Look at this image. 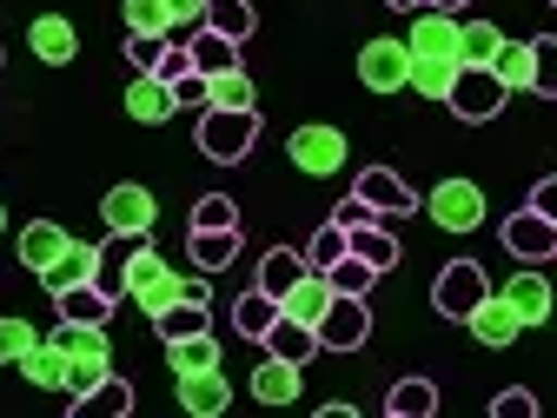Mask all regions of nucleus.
Here are the masks:
<instances>
[{
	"label": "nucleus",
	"instance_id": "f257e3e1",
	"mask_svg": "<svg viewBox=\"0 0 557 418\" xmlns=\"http://www.w3.org/2000/svg\"><path fill=\"white\" fill-rule=\"evenodd\" d=\"M180 293H186V272H173L147 239L133 246V266H126V299L147 312V319H160L166 306H180Z\"/></svg>",
	"mask_w": 557,
	"mask_h": 418
},
{
	"label": "nucleus",
	"instance_id": "f03ea898",
	"mask_svg": "<svg viewBox=\"0 0 557 418\" xmlns=\"http://www.w3.org/2000/svg\"><path fill=\"white\" fill-rule=\"evenodd\" d=\"M259 147V113H233V107H206L199 113V153L213 167H239L246 153Z\"/></svg>",
	"mask_w": 557,
	"mask_h": 418
},
{
	"label": "nucleus",
	"instance_id": "7ed1b4c3",
	"mask_svg": "<svg viewBox=\"0 0 557 418\" xmlns=\"http://www.w3.org/2000/svg\"><path fill=\"white\" fill-rule=\"evenodd\" d=\"M505 81L492 74V66H458V81H451V94H445V107L458 113V120H471V126H484V120H498L505 113Z\"/></svg>",
	"mask_w": 557,
	"mask_h": 418
},
{
	"label": "nucleus",
	"instance_id": "20e7f679",
	"mask_svg": "<svg viewBox=\"0 0 557 418\" xmlns=\"http://www.w3.org/2000/svg\"><path fill=\"white\" fill-rule=\"evenodd\" d=\"M312 332H319V353H359L372 339V312H366L359 293H332V306H325V319Z\"/></svg>",
	"mask_w": 557,
	"mask_h": 418
},
{
	"label": "nucleus",
	"instance_id": "39448f33",
	"mask_svg": "<svg viewBox=\"0 0 557 418\" xmlns=\"http://www.w3.org/2000/svg\"><path fill=\"white\" fill-rule=\"evenodd\" d=\"M425 213H432L445 233H478V226H484V186H478V180H438L432 199H425Z\"/></svg>",
	"mask_w": 557,
	"mask_h": 418
},
{
	"label": "nucleus",
	"instance_id": "423d86ee",
	"mask_svg": "<svg viewBox=\"0 0 557 418\" xmlns=\"http://www.w3.org/2000/svg\"><path fill=\"white\" fill-rule=\"evenodd\" d=\"M286 160H293L306 180H332V173L345 167V133H338V126H299V133L286 139Z\"/></svg>",
	"mask_w": 557,
	"mask_h": 418
},
{
	"label": "nucleus",
	"instance_id": "0eeeda50",
	"mask_svg": "<svg viewBox=\"0 0 557 418\" xmlns=\"http://www.w3.org/2000/svg\"><path fill=\"white\" fill-rule=\"evenodd\" d=\"M484 293H492V286H484V266H478V259H451V266L438 272V286H432V306H438L445 319H458V325H465V319L478 312V299H484Z\"/></svg>",
	"mask_w": 557,
	"mask_h": 418
},
{
	"label": "nucleus",
	"instance_id": "6e6552de",
	"mask_svg": "<svg viewBox=\"0 0 557 418\" xmlns=\"http://www.w3.org/2000/svg\"><path fill=\"white\" fill-rule=\"evenodd\" d=\"M498 239H505V253H511L518 266H544V259H557V226H550L544 213H531V206H518V213L498 226Z\"/></svg>",
	"mask_w": 557,
	"mask_h": 418
},
{
	"label": "nucleus",
	"instance_id": "1a4fd4ad",
	"mask_svg": "<svg viewBox=\"0 0 557 418\" xmlns=\"http://www.w3.org/2000/svg\"><path fill=\"white\" fill-rule=\"evenodd\" d=\"M100 220H107V233H153V220H160V199L139 186V180H120L107 199H100Z\"/></svg>",
	"mask_w": 557,
	"mask_h": 418
},
{
	"label": "nucleus",
	"instance_id": "9d476101",
	"mask_svg": "<svg viewBox=\"0 0 557 418\" xmlns=\"http://www.w3.org/2000/svg\"><path fill=\"white\" fill-rule=\"evenodd\" d=\"M359 81H366L372 94H405V81H411V47H405V40H366Z\"/></svg>",
	"mask_w": 557,
	"mask_h": 418
},
{
	"label": "nucleus",
	"instance_id": "9b49d317",
	"mask_svg": "<svg viewBox=\"0 0 557 418\" xmlns=\"http://www.w3.org/2000/svg\"><path fill=\"white\" fill-rule=\"evenodd\" d=\"M47 339H53L60 353H66V366H94V372H113V339H107V325H74V319H60Z\"/></svg>",
	"mask_w": 557,
	"mask_h": 418
},
{
	"label": "nucleus",
	"instance_id": "f8f14e48",
	"mask_svg": "<svg viewBox=\"0 0 557 418\" xmlns=\"http://www.w3.org/2000/svg\"><path fill=\"white\" fill-rule=\"evenodd\" d=\"M458 14H438V8H425L411 21V34H405V47L418 53V60H458Z\"/></svg>",
	"mask_w": 557,
	"mask_h": 418
},
{
	"label": "nucleus",
	"instance_id": "ddd939ff",
	"mask_svg": "<svg viewBox=\"0 0 557 418\" xmlns=\"http://www.w3.org/2000/svg\"><path fill=\"white\" fill-rule=\"evenodd\" d=\"M352 193H359V199L372 206L379 220H398V213H411V206H418V193H411V186H405V180H398L392 167H366Z\"/></svg>",
	"mask_w": 557,
	"mask_h": 418
},
{
	"label": "nucleus",
	"instance_id": "4468645a",
	"mask_svg": "<svg viewBox=\"0 0 557 418\" xmlns=\"http://www.w3.org/2000/svg\"><path fill=\"white\" fill-rule=\"evenodd\" d=\"M180 405L193 411V418H220L226 405H233V379L213 366V372H186L180 379Z\"/></svg>",
	"mask_w": 557,
	"mask_h": 418
},
{
	"label": "nucleus",
	"instance_id": "2eb2a0df",
	"mask_svg": "<svg viewBox=\"0 0 557 418\" xmlns=\"http://www.w3.org/2000/svg\"><path fill=\"white\" fill-rule=\"evenodd\" d=\"M27 47H34V60L66 66V60L81 53V34H74V21H66V14H40V21L27 27Z\"/></svg>",
	"mask_w": 557,
	"mask_h": 418
},
{
	"label": "nucleus",
	"instance_id": "dca6fc26",
	"mask_svg": "<svg viewBox=\"0 0 557 418\" xmlns=\"http://www.w3.org/2000/svg\"><path fill=\"white\" fill-rule=\"evenodd\" d=\"M259 345H265L272 359H286V366H312V353H319V332H312L306 319H286V312H278V319H272V332H265Z\"/></svg>",
	"mask_w": 557,
	"mask_h": 418
},
{
	"label": "nucleus",
	"instance_id": "f3484780",
	"mask_svg": "<svg viewBox=\"0 0 557 418\" xmlns=\"http://www.w3.org/2000/svg\"><path fill=\"white\" fill-rule=\"evenodd\" d=\"M465 325L478 332V345H511V339L524 332V319L511 312V299H505V293H484V299H478V312H471Z\"/></svg>",
	"mask_w": 557,
	"mask_h": 418
},
{
	"label": "nucleus",
	"instance_id": "a211bd4d",
	"mask_svg": "<svg viewBox=\"0 0 557 418\" xmlns=\"http://www.w3.org/2000/svg\"><path fill=\"white\" fill-rule=\"evenodd\" d=\"M126 113H133L139 126H160V120H173L180 107H173V87H166L160 74H133V87H126Z\"/></svg>",
	"mask_w": 557,
	"mask_h": 418
},
{
	"label": "nucleus",
	"instance_id": "6ab92c4d",
	"mask_svg": "<svg viewBox=\"0 0 557 418\" xmlns=\"http://www.w3.org/2000/svg\"><path fill=\"white\" fill-rule=\"evenodd\" d=\"M299 372H306V366H286V359H272V353H265V359L252 366V398H259V405H293L299 385H306Z\"/></svg>",
	"mask_w": 557,
	"mask_h": 418
},
{
	"label": "nucleus",
	"instance_id": "aec40b11",
	"mask_svg": "<svg viewBox=\"0 0 557 418\" xmlns=\"http://www.w3.org/2000/svg\"><path fill=\"white\" fill-rule=\"evenodd\" d=\"M186 53H193V74H226V66H239V40H226V34H213V27H193L186 34Z\"/></svg>",
	"mask_w": 557,
	"mask_h": 418
},
{
	"label": "nucleus",
	"instance_id": "412c9836",
	"mask_svg": "<svg viewBox=\"0 0 557 418\" xmlns=\"http://www.w3.org/2000/svg\"><path fill=\"white\" fill-rule=\"evenodd\" d=\"M505 299H511V312H518L524 325H544V319H550V279H544V272H511V279H505Z\"/></svg>",
	"mask_w": 557,
	"mask_h": 418
},
{
	"label": "nucleus",
	"instance_id": "4be33fe9",
	"mask_svg": "<svg viewBox=\"0 0 557 418\" xmlns=\"http://www.w3.org/2000/svg\"><path fill=\"white\" fill-rule=\"evenodd\" d=\"M325 306H332V279L325 272H299V286L286 293V299H278V312H286V319H306V325H319L325 319Z\"/></svg>",
	"mask_w": 557,
	"mask_h": 418
},
{
	"label": "nucleus",
	"instance_id": "5701e85b",
	"mask_svg": "<svg viewBox=\"0 0 557 418\" xmlns=\"http://www.w3.org/2000/svg\"><path fill=\"white\" fill-rule=\"evenodd\" d=\"M94 266H100V246H94V239H74V246H66V253L40 272V286H47V293H66V286H81V279H94Z\"/></svg>",
	"mask_w": 557,
	"mask_h": 418
},
{
	"label": "nucleus",
	"instance_id": "b1692460",
	"mask_svg": "<svg viewBox=\"0 0 557 418\" xmlns=\"http://www.w3.org/2000/svg\"><path fill=\"white\" fill-rule=\"evenodd\" d=\"M166 366H173V379H186V372H213V366H220V339H213V332L166 339Z\"/></svg>",
	"mask_w": 557,
	"mask_h": 418
},
{
	"label": "nucleus",
	"instance_id": "393cba45",
	"mask_svg": "<svg viewBox=\"0 0 557 418\" xmlns=\"http://www.w3.org/2000/svg\"><path fill=\"white\" fill-rule=\"evenodd\" d=\"M53 306H60V319H74V325H107V319H113V299L94 286V279H81V286L53 293Z\"/></svg>",
	"mask_w": 557,
	"mask_h": 418
},
{
	"label": "nucleus",
	"instance_id": "a878e982",
	"mask_svg": "<svg viewBox=\"0 0 557 418\" xmlns=\"http://www.w3.org/2000/svg\"><path fill=\"white\" fill-rule=\"evenodd\" d=\"M66 246H74V239H66V226H53V220H34V226L21 233V266L40 279V272H47V266H53Z\"/></svg>",
	"mask_w": 557,
	"mask_h": 418
},
{
	"label": "nucleus",
	"instance_id": "bb28decb",
	"mask_svg": "<svg viewBox=\"0 0 557 418\" xmlns=\"http://www.w3.org/2000/svg\"><path fill=\"white\" fill-rule=\"evenodd\" d=\"M186 253H193V266L199 272H226L233 259H239V226H220V233H186Z\"/></svg>",
	"mask_w": 557,
	"mask_h": 418
},
{
	"label": "nucleus",
	"instance_id": "cd10ccee",
	"mask_svg": "<svg viewBox=\"0 0 557 418\" xmlns=\"http://www.w3.org/2000/svg\"><path fill=\"white\" fill-rule=\"evenodd\" d=\"M126 411H133V385H126V379H113V372H107L94 392H81V398H74V418H126Z\"/></svg>",
	"mask_w": 557,
	"mask_h": 418
},
{
	"label": "nucleus",
	"instance_id": "c85d7f7f",
	"mask_svg": "<svg viewBox=\"0 0 557 418\" xmlns=\"http://www.w3.org/2000/svg\"><path fill=\"white\" fill-rule=\"evenodd\" d=\"M345 239H352V253H359L372 272H392V266H398V239H392L385 220H366V226H352Z\"/></svg>",
	"mask_w": 557,
	"mask_h": 418
},
{
	"label": "nucleus",
	"instance_id": "c756f323",
	"mask_svg": "<svg viewBox=\"0 0 557 418\" xmlns=\"http://www.w3.org/2000/svg\"><path fill=\"white\" fill-rule=\"evenodd\" d=\"M21 379H27V385H40V392H66V353H60L53 339H40L34 353L21 359Z\"/></svg>",
	"mask_w": 557,
	"mask_h": 418
},
{
	"label": "nucleus",
	"instance_id": "7c9ffc66",
	"mask_svg": "<svg viewBox=\"0 0 557 418\" xmlns=\"http://www.w3.org/2000/svg\"><path fill=\"white\" fill-rule=\"evenodd\" d=\"M299 272H306V253H293V246H272V253L259 259V286H265L272 299H286V293L299 286Z\"/></svg>",
	"mask_w": 557,
	"mask_h": 418
},
{
	"label": "nucleus",
	"instance_id": "2f4dec72",
	"mask_svg": "<svg viewBox=\"0 0 557 418\" xmlns=\"http://www.w3.org/2000/svg\"><path fill=\"white\" fill-rule=\"evenodd\" d=\"M385 411H392V418H432V411H438V385H432V379H398V385L385 392Z\"/></svg>",
	"mask_w": 557,
	"mask_h": 418
},
{
	"label": "nucleus",
	"instance_id": "473e14b6",
	"mask_svg": "<svg viewBox=\"0 0 557 418\" xmlns=\"http://www.w3.org/2000/svg\"><path fill=\"white\" fill-rule=\"evenodd\" d=\"M498 47H505V34H498L492 21H465V27H458V66H492Z\"/></svg>",
	"mask_w": 557,
	"mask_h": 418
},
{
	"label": "nucleus",
	"instance_id": "72a5a7b5",
	"mask_svg": "<svg viewBox=\"0 0 557 418\" xmlns=\"http://www.w3.org/2000/svg\"><path fill=\"white\" fill-rule=\"evenodd\" d=\"M451 81H458V60H418V53H411V81H405V87H411L418 100H445Z\"/></svg>",
	"mask_w": 557,
	"mask_h": 418
},
{
	"label": "nucleus",
	"instance_id": "f704fd0d",
	"mask_svg": "<svg viewBox=\"0 0 557 418\" xmlns=\"http://www.w3.org/2000/svg\"><path fill=\"white\" fill-rule=\"evenodd\" d=\"M206 107H233V113L259 107V94H252V81H246V66H226V74L206 81Z\"/></svg>",
	"mask_w": 557,
	"mask_h": 418
},
{
	"label": "nucleus",
	"instance_id": "c9c22d12",
	"mask_svg": "<svg viewBox=\"0 0 557 418\" xmlns=\"http://www.w3.org/2000/svg\"><path fill=\"white\" fill-rule=\"evenodd\" d=\"M272 319H278V299H272L265 286L239 293V306H233V325H239L246 339H265V332H272Z\"/></svg>",
	"mask_w": 557,
	"mask_h": 418
},
{
	"label": "nucleus",
	"instance_id": "e433bc0d",
	"mask_svg": "<svg viewBox=\"0 0 557 418\" xmlns=\"http://www.w3.org/2000/svg\"><path fill=\"white\" fill-rule=\"evenodd\" d=\"M199 27H213V34H226V40H246L252 27H259V14L246 8V0H206V21Z\"/></svg>",
	"mask_w": 557,
	"mask_h": 418
},
{
	"label": "nucleus",
	"instance_id": "4c0bfd02",
	"mask_svg": "<svg viewBox=\"0 0 557 418\" xmlns=\"http://www.w3.org/2000/svg\"><path fill=\"white\" fill-rule=\"evenodd\" d=\"M492 74L505 81V94H531V40H505L498 60H492Z\"/></svg>",
	"mask_w": 557,
	"mask_h": 418
},
{
	"label": "nucleus",
	"instance_id": "58836bf2",
	"mask_svg": "<svg viewBox=\"0 0 557 418\" xmlns=\"http://www.w3.org/2000/svg\"><path fill=\"white\" fill-rule=\"evenodd\" d=\"M345 253H352V239H345V226H338V220H325V226L312 233V246H306V266H312V272H332V266H338Z\"/></svg>",
	"mask_w": 557,
	"mask_h": 418
},
{
	"label": "nucleus",
	"instance_id": "ea45409f",
	"mask_svg": "<svg viewBox=\"0 0 557 418\" xmlns=\"http://www.w3.org/2000/svg\"><path fill=\"white\" fill-rule=\"evenodd\" d=\"M531 94H544V100H557V34H544V40H531Z\"/></svg>",
	"mask_w": 557,
	"mask_h": 418
},
{
	"label": "nucleus",
	"instance_id": "a19ab883",
	"mask_svg": "<svg viewBox=\"0 0 557 418\" xmlns=\"http://www.w3.org/2000/svg\"><path fill=\"white\" fill-rule=\"evenodd\" d=\"M325 279H332V293H359V299H366V293H372V279H379V272H372V266H366L359 253H345V259H338V266H332Z\"/></svg>",
	"mask_w": 557,
	"mask_h": 418
},
{
	"label": "nucleus",
	"instance_id": "79ce46f5",
	"mask_svg": "<svg viewBox=\"0 0 557 418\" xmlns=\"http://www.w3.org/2000/svg\"><path fill=\"white\" fill-rule=\"evenodd\" d=\"M34 345H40V332L27 319H0V366H21Z\"/></svg>",
	"mask_w": 557,
	"mask_h": 418
},
{
	"label": "nucleus",
	"instance_id": "37998d69",
	"mask_svg": "<svg viewBox=\"0 0 557 418\" xmlns=\"http://www.w3.org/2000/svg\"><path fill=\"white\" fill-rule=\"evenodd\" d=\"M153 332H160V339H186V332H206V306L180 299V306H166V312L153 319Z\"/></svg>",
	"mask_w": 557,
	"mask_h": 418
},
{
	"label": "nucleus",
	"instance_id": "c03bdc74",
	"mask_svg": "<svg viewBox=\"0 0 557 418\" xmlns=\"http://www.w3.org/2000/svg\"><path fill=\"white\" fill-rule=\"evenodd\" d=\"M193 226H199V233H220V226H239V206H233L226 193H206V199L193 206Z\"/></svg>",
	"mask_w": 557,
	"mask_h": 418
},
{
	"label": "nucleus",
	"instance_id": "a18cd8bd",
	"mask_svg": "<svg viewBox=\"0 0 557 418\" xmlns=\"http://www.w3.org/2000/svg\"><path fill=\"white\" fill-rule=\"evenodd\" d=\"M126 27H133V34H173L166 0H126Z\"/></svg>",
	"mask_w": 557,
	"mask_h": 418
},
{
	"label": "nucleus",
	"instance_id": "49530a36",
	"mask_svg": "<svg viewBox=\"0 0 557 418\" xmlns=\"http://www.w3.org/2000/svg\"><path fill=\"white\" fill-rule=\"evenodd\" d=\"M160 53H166V34H126V60L139 66V74H153Z\"/></svg>",
	"mask_w": 557,
	"mask_h": 418
},
{
	"label": "nucleus",
	"instance_id": "de8ad7c7",
	"mask_svg": "<svg viewBox=\"0 0 557 418\" xmlns=\"http://www.w3.org/2000/svg\"><path fill=\"white\" fill-rule=\"evenodd\" d=\"M492 418H537V398H531L524 385H511V392L492 398Z\"/></svg>",
	"mask_w": 557,
	"mask_h": 418
},
{
	"label": "nucleus",
	"instance_id": "09e8293b",
	"mask_svg": "<svg viewBox=\"0 0 557 418\" xmlns=\"http://www.w3.org/2000/svg\"><path fill=\"white\" fill-rule=\"evenodd\" d=\"M153 74H160L166 87H173V81H186V74H193V53H186V47H166V53H160V66H153Z\"/></svg>",
	"mask_w": 557,
	"mask_h": 418
},
{
	"label": "nucleus",
	"instance_id": "8fccbe9b",
	"mask_svg": "<svg viewBox=\"0 0 557 418\" xmlns=\"http://www.w3.org/2000/svg\"><path fill=\"white\" fill-rule=\"evenodd\" d=\"M332 220H338L345 233H352V226H366V220H379V213H372V206H366V199L352 193V199H338V206H332Z\"/></svg>",
	"mask_w": 557,
	"mask_h": 418
},
{
	"label": "nucleus",
	"instance_id": "3c124183",
	"mask_svg": "<svg viewBox=\"0 0 557 418\" xmlns=\"http://www.w3.org/2000/svg\"><path fill=\"white\" fill-rule=\"evenodd\" d=\"M173 107H199V113H206V74H186V81H173Z\"/></svg>",
	"mask_w": 557,
	"mask_h": 418
},
{
	"label": "nucleus",
	"instance_id": "603ef678",
	"mask_svg": "<svg viewBox=\"0 0 557 418\" xmlns=\"http://www.w3.org/2000/svg\"><path fill=\"white\" fill-rule=\"evenodd\" d=\"M166 14H173V34H180V27L193 34V27L206 21V0H166Z\"/></svg>",
	"mask_w": 557,
	"mask_h": 418
},
{
	"label": "nucleus",
	"instance_id": "864d4df0",
	"mask_svg": "<svg viewBox=\"0 0 557 418\" xmlns=\"http://www.w3.org/2000/svg\"><path fill=\"white\" fill-rule=\"evenodd\" d=\"M531 213H544V220H550V226H557V173H550V180H537V186H531Z\"/></svg>",
	"mask_w": 557,
	"mask_h": 418
},
{
	"label": "nucleus",
	"instance_id": "5fc2aeb1",
	"mask_svg": "<svg viewBox=\"0 0 557 418\" xmlns=\"http://www.w3.org/2000/svg\"><path fill=\"white\" fill-rule=\"evenodd\" d=\"M425 8H438V14H458V8H465V0H425Z\"/></svg>",
	"mask_w": 557,
	"mask_h": 418
},
{
	"label": "nucleus",
	"instance_id": "6e6d98bb",
	"mask_svg": "<svg viewBox=\"0 0 557 418\" xmlns=\"http://www.w3.org/2000/svg\"><path fill=\"white\" fill-rule=\"evenodd\" d=\"M385 8H398V14H405V8H411V14H418V8H425V0H385Z\"/></svg>",
	"mask_w": 557,
	"mask_h": 418
},
{
	"label": "nucleus",
	"instance_id": "4d7b16f0",
	"mask_svg": "<svg viewBox=\"0 0 557 418\" xmlns=\"http://www.w3.org/2000/svg\"><path fill=\"white\" fill-rule=\"evenodd\" d=\"M0 233H8V206H0Z\"/></svg>",
	"mask_w": 557,
	"mask_h": 418
},
{
	"label": "nucleus",
	"instance_id": "13d9d810",
	"mask_svg": "<svg viewBox=\"0 0 557 418\" xmlns=\"http://www.w3.org/2000/svg\"><path fill=\"white\" fill-rule=\"evenodd\" d=\"M0 66H8V53H0Z\"/></svg>",
	"mask_w": 557,
	"mask_h": 418
},
{
	"label": "nucleus",
	"instance_id": "bf43d9fd",
	"mask_svg": "<svg viewBox=\"0 0 557 418\" xmlns=\"http://www.w3.org/2000/svg\"><path fill=\"white\" fill-rule=\"evenodd\" d=\"M550 8H557V0H550Z\"/></svg>",
	"mask_w": 557,
	"mask_h": 418
}]
</instances>
